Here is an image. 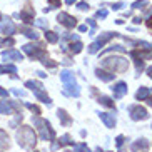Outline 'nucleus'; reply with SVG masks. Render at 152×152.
I'll return each instance as SVG.
<instances>
[{
  "instance_id": "nucleus-1",
  "label": "nucleus",
  "mask_w": 152,
  "mask_h": 152,
  "mask_svg": "<svg viewBox=\"0 0 152 152\" xmlns=\"http://www.w3.org/2000/svg\"><path fill=\"white\" fill-rule=\"evenodd\" d=\"M15 137H17V144L22 149H32L37 144L35 130L32 129V127H28V125H22L20 129H17Z\"/></svg>"
},
{
  "instance_id": "nucleus-2",
  "label": "nucleus",
  "mask_w": 152,
  "mask_h": 152,
  "mask_svg": "<svg viewBox=\"0 0 152 152\" xmlns=\"http://www.w3.org/2000/svg\"><path fill=\"white\" fill-rule=\"evenodd\" d=\"M32 124L37 129V132H39L42 140H54L55 139V130L52 129V125H50L49 121L35 115V117H32Z\"/></svg>"
},
{
  "instance_id": "nucleus-3",
  "label": "nucleus",
  "mask_w": 152,
  "mask_h": 152,
  "mask_svg": "<svg viewBox=\"0 0 152 152\" xmlns=\"http://www.w3.org/2000/svg\"><path fill=\"white\" fill-rule=\"evenodd\" d=\"M100 65L110 72H121L122 74V72H127V69H129V60L125 57H121V55H112V57L104 58Z\"/></svg>"
},
{
  "instance_id": "nucleus-4",
  "label": "nucleus",
  "mask_w": 152,
  "mask_h": 152,
  "mask_svg": "<svg viewBox=\"0 0 152 152\" xmlns=\"http://www.w3.org/2000/svg\"><path fill=\"white\" fill-rule=\"evenodd\" d=\"M22 50L32 58V60H42L44 57H47V54H45V45L39 44V42H37V44L22 45Z\"/></svg>"
},
{
  "instance_id": "nucleus-5",
  "label": "nucleus",
  "mask_w": 152,
  "mask_h": 152,
  "mask_svg": "<svg viewBox=\"0 0 152 152\" xmlns=\"http://www.w3.org/2000/svg\"><path fill=\"white\" fill-rule=\"evenodd\" d=\"M114 37H119V34H117V32H105V34H100V37H99L97 40L89 45V54H97L99 49L104 47V45L107 44L109 40H112Z\"/></svg>"
},
{
  "instance_id": "nucleus-6",
  "label": "nucleus",
  "mask_w": 152,
  "mask_h": 152,
  "mask_svg": "<svg viewBox=\"0 0 152 152\" xmlns=\"http://www.w3.org/2000/svg\"><path fill=\"white\" fill-rule=\"evenodd\" d=\"M127 112H129V115H130L132 121H145V119H149L147 110H145L142 105H139V104L129 105V107H127Z\"/></svg>"
},
{
  "instance_id": "nucleus-7",
  "label": "nucleus",
  "mask_w": 152,
  "mask_h": 152,
  "mask_svg": "<svg viewBox=\"0 0 152 152\" xmlns=\"http://www.w3.org/2000/svg\"><path fill=\"white\" fill-rule=\"evenodd\" d=\"M18 17L22 18L27 25H32V23H34V17H35V9L32 7V4L23 5V9L18 12Z\"/></svg>"
},
{
  "instance_id": "nucleus-8",
  "label": "nucleus",
  "mask_w": 152,
  "mask_h": 152,
  "mask_svg": "<svg viewBox=\"0 0 152 152\" xmlns=\"http://www.w3.org/2000/svg\"><path fill=\"white\" fill-rule=\"evenodd\" d=\"M15 32H17V25H15L9 17L2 18V22H0V34H2V35H7V37H12Z\"/></svg>"
},
{
  "instance_id": "nucleus-9",
  "label": "nucleus",
  "mask_w": 152,
  "mask_h": 152,
  "mask_svg": "<svg viewBox=\"0 0 152 152\" xmlns=\"http://www.w3.org/2000/svg\"><path fill=\"white\" fill-rule=\"evenodd\" d=\"M57 22L60 23V25H64V27H67V28L77 27V18L74 17V15L67 14V12H60V14L57 15Z\"/></svg>"
},
{
  "instance_id": "nucleus-10",
  "label": "nucleus",
  "mask_w": 152,
  "mask_h": 152,
  "mask_svg": "<svg viewBox=\"0 0 152 152\" xmlns=\"http://www.w3.org/2000/svg\"><path fill=\"white\" fill-rule=\"evenodd\" d=\"M127 90H129V87H127V84H125L124 80H119V82H115V84L112 85L114 99H122L125 94H127Z\"/></svg>"
},
{
  "instance_id": "nucleus-11",
  "label": "nucleus",
  "mask_w": 152,
  "mask_h": 152,
  "mask_svg": "<svg viewBox=\"0 0 152 152\" xmlns=\"http://www.w3.org/2000/svg\"><path fill=\"white\" fill-rule=\"evenodd\" d=\"M64 95H67V97H79L80 95V89H79V85L77 82H72V84H64Z\"/></svg>"
},
{
  "instance_id": "nucleus-12",
  "label": "nucleus",
  "mask_w": 152,
  "mask_h": 152,
  "mask_svg": "<svg viewBox=\"0 0 152 152\" xmlns=\"http://www.w3.org/2000/svg\"><path fill=\"white\" fill-rule=\"evenodd\" d=\"M97 115L100 117V121L105 124V127H109V129H114V127H115L117 119H115V115H114V114H107V112H97Z\"/></svg>"
},
{
  "instance_id": "nucleus-13",
  "label": "nucleus",
  "mask_w": 152,
  "mask_h": 152,
  "mask_svg": "<svg viewBox=\"0 0 152 152\" xmlns=\"http://www.w3.org/2000/svg\"><path fill=\"white\" fill-rule=\"evenodd\" d=\"M130 151L132 152H149V140L147 139H137L135 142H132Z\"/></svg>"
},
{
  "instance_id": "nucleus-14",
  "label": "nucleus",
  "mask_w": 152,
  "mask_h": 152,
  "mask_svg": "<svg viewBox=\"0 0 152 152\" xmlns=\"http://www.w3.org/2000/svg\"><path fill=\"white\" fill-rule=\"evenodd\" d=\"M115 75L117 74H114L110 70H105V69H95V77L100 79L102 82H112L115 79Z\"/></svg>"
},
{
  "instance_id": "nucleus-15",
  "label": "nucleus",
  "mask_w": 152,
  "mask_h": 152,
  "mask_svg": "<svg viewBox=\"0 0 152 152\" xmlns=\"http://www.w3.org/2000/svg\"><path fill=\"white\" fill-rule=\"evenodd\" d=\"M2 58L9 60V62H18V60H23V55L18 50H5V52H2Z\"/></svg>"
},
{
  "instance_id": "nucleus-16",
  "label": "nucleus",
  "mask_w": 152,
  "mask_h": 152,
  "mask_svg": "<svg viewBox=\"0 0 152 152\" xmlns=\"http://www.w3.org/2000/svg\"><path fill=\"white\" fill-rule=\"evenodd\" d=\"M130 57L134 58V62H135V69H137V74H140V72L145 69V62H144V58L140 57V54H139V50H132L130 52Z\"/></svg>"
},
{
  "instance_id": "nucleus-17",
  "label": "nucleus",
  "mask_w": 152,
  "mask_h": 152,
  "mask_svg": "<svg viewBox=\"0 0 152 152\" xmlns=\"http://www.w3.org/2000/svg\"><path fill=\"white\" fill-rule=\"evenodd\" d=\"M57 117H58V121H60V124H62L64 127H69V125H72V117L67 114V110L58 109V110H57Z\"/></svg>"
},
{
  "instance_id": "nucleus-18",
  "label": "nucleus",
  "mask_w": 152,
  "mask_h": 152,
  "mask_svg": "<svg viewBox=\"0 0 152 152\" xmlns=\"http://www.w3.org/2000/svg\"><path fill=\"white\" fill-rule=\"evenodd\" d=\"M2 74H12L14 79H17V67H15L14 64H4V65H0V75Z\"/></svg>"
},
{
  "instance_id": "nucleus-19",
  "label": "nucleus",
  "mask_w": 152,
  "mask_h": 152,
  "mask_svg": "<svg viewBox=\"0 0 152 152\" xmlns=\"http://www.w3.org/2000/svg\"><path fill=\"white\" fill-rule=\"evenodd\" d=\"M10 147V142H9V135L4 129H0V152L7 151Z\"/></svg>"
},
{
  "instance_id": "nucleus-20",
  "label": "nucleus",
  "mask_w": 152,
  "mask_h": 152,
  "mask_svg": "<svg viewBox=\"0 0 152 152\" xmlns=\"http://www.w3.org/2000/svg\"><path fill=\"white\" fill-rule=\"evenodd\" d=\"M97 102L100 104V105H105V107H109V109H114V110H115V102H114V99L107 97V95H99Z\"/></svg>"
},
{
  "instance_id": "nucleus-21",
  "label": "nucleus",
  "mask_w": 152,
  "mask_h": 152,
  "mask_svg": "<svg viewBox=\"0 0 152 152\" xmlns=\"http://www.w3.org/2000/svg\"><path fill=\"white\" fill-rule=\"evenodd\" d=\"M34 95H35L40 102H44V104H47V105H52V99L49 97V95L44 92V89H40V90H34Z\"/></svg>"
},
{
  "instance_id": "nucleus-22",
  "label": "nucleus",
  "mask_w": 152,
  "mask_h": 152,
  "mask_svg": "<svg viewBox=\"0 0 152 152\" xmlns=\"http://www.w3.org/2000/svg\"><path fill=\"white\" fill-rule=\"evenodd\" d=\"M20 32H22L27 39H32V40H37V39H39L37 30H34L32 27H25V25H23V27H20Z\"/></svg>"
},
{
  "instance_id": "nucleus-23",
  "label": "nucleus",
  "mask_w": 152,
  "mask_h": 152,
  "mask_svg": "<svg viewBox=\"0 0 152 152\" xmlns=\"http://www.w3.org/2000/svg\"><path fill=\"white\" fill-rule=\"evenodd\" d=\"M60 80H62V84H72V82H75V77L70 70H62L60 72Z\"/></svg>"
},
{
  "instance_id": "nucleus-24",
  "label": "nucleus",
  "mask_w": 152,
  "mask_h": 152,
  "mask_svg": "<svg viewBox=\"0 0 152 152\" xmlns=\"http://www.w3.org/2000/svg\"><path fill=\"white\" fill-rule=\"evenodd\" d=\"M57 144H58V147H64V145H72L74 147L75 145V142L72 140V137L69 134H64L60 139H57Z\"/></svg>"
},
{
  "instance_id": "nucleus-25",
  "label": "nucleus",
  "mask_w": 152,
  "mask_h": 152,
  "mask_svg": "<svg viewBox=\"0 0 152 152\" xmlns=\"http://www.w3.org/2000/svg\"><path fill=\"white\" fill-rule=\"evenodd\" d=\"M67 47H69L67 50H70V54H80L82 49H84V44L80 40H75V42H72L70 45H67Z\"/></svg>"
},
{
  "instance_id": "nucleus-26",
  "label": "nucleus",
  "mask_w": 152,
  "mask_h": 152,
  "mask_svg": "<svg viewBox=\"0 0 152 152\" xmlns=\"http://www.w3.org/2000/svg\"><path fill=\"white\" fill-rule=\"evenodd\" d=\"M149 95H151V89H149V87H140V89L135 92V99H137V100H145Z\"/></svg>"
},
{
  "instance_id": "nucleus-27",
  "label": "nucleus",
  "mask_w": 152,
  "mask_h": 152,
  "mask_svg": "<svg viewBox=\"0 0 152 152\" xmlns=\"http://www.w3.org/2000/svg\"><path fill=\"white\" fill-rule=\"evenodd\" d=\"M45 40L49 44H57L58 42V34L57 32H52V30H45Z\"/></svg>"
},
{
  "instance_id": "nucleus-28",
  "label": "nucleus",
  "mask_w": 152,
  "mask_h": 152,
  "mask_svg": "<svg viewBox=\"0 0 152 152\" xmlns=\"http://www.w3.org/2000/svg\"><path fill=\"white\" fill-rule=\"evenodd\" d=\"M25 87H27V89H30L32 92H34V90L44 89V85H42L39 80H27V82H25Z\"/></svg>"
},
{
  "instance_id": "nucleus-29",
  "label": "nucleus",
  "mask_w": 152,
  "mask_h": 152,
  "mask_svg": "<svg viewBox=\"0 0 152 152\" xmlns=\"http://www.w3.org/2000/svg\"><path fill=\"white\" fill-rule=\"evenodd\" d=\"M109 52H125V47H122V45H110L107 49H104L102 52H100V55H105V54H109Z\"/></svg>"
},
{
  "instance_id": "nucleus-30",
  "label": "nucleus",
  "mask_w": 152,
  "mask_h": 152,
  "mask_svg": "<svg viewBox=\"0 0 152 152\" xmlns=\"http://www.w3.org/2000/svg\"><path fill=\"white\" fill-rule=\"evenodd\" d=\"M40 62L44 64V65H45L47 69H55V67L58 65V64L55 62V60H52V58H49V57H44V58L40 60Z\"/></svg>"
},
{
  "instance_id": "nucleus-31",
  "label": "nucleus",
  "mask_w": 152,
  "mask_h": 152,
  "mask_svg": "<svg viewBox=\"0 0 152 152\" xmlns=\"http://www.w3.org/2000/svg\"><path fill=\"white\" fill-rule=\"evenodd\" d=\"M14 44H15V40L12 39V37H7V35H5L4 39H0V47H12Z\"/></svg>"
},
{
  "instance_id": "nucleus-32",
  "label": "nucleus",
  "mask_w": 152,
  "mask_h": 152,
  "mask_svg": "<svg viewBox=\"0 0 152 152\" xmlns=\"http://www.w3.org/2000/svg\"><path fill=\"white\" fill-rule=\"evenodd\" d=\"M0 114H14V110L9 105V102H2L0 100Z\"/></svg>"
},
{
  "instance_id": "nucleus-33",
  "label": "nucleus",
  "mask_w": 152,
  "mask_h": 152,
  "mask_svg": "<svg viewBox=\"0 0 152 152\" xmlns=\"http://www.w3.org/2000/svg\"><path fill=\"white\" fill-rule=\"evenodd\" d=\"M25 107H27V109H28V110H30V112H34V114H35V115H40V114H42L40 107H39V105H35V104L25 102Z\"/></svg>"
},
{
  "instance_id": "nucleus-34",
  "label": "nucleus",
  "mask_w": 152,
  "mask_h": 152,
  "mask_svg": "<svg viewBox=\"0 0 152 152\" xmlns=\"http://www.w3.org/2000/svg\"><path fill=\"white\" fill-rule=\"evenodd\" d=\"M22 121H23V115H22V112H20V114H17V115H15V119H14V121H10V127H14V129H17V125L20 124Z\"/></svg>"
},
{
  "instance_id": "nucleus-35",
  "label": "nucleus",
  "mask_w": 152,
  "mask_h": 152,
  "mask_svg": "<svg viewBox=\"0 0 152 152\" xmlns=\"http://www.w3.org/2000/svg\"><path fill=\"white\" fill-rule=\"evenodd\" d=\"M147 5H149L147 0H135L134 4H132V9H135V10H137V9H144V7H147Z\"/></svg>"
},
{
  "instance_id": "nucleus-36",
  "label": "nucleus",
  "mask_w": 152,
  "mask_h": 152,
  "mask_svg": "<svg viewBox=\"0 0 152 152\" xmlns=\"http://www.w3.org/2000/svg\"><path fill=\"white\" fill-rule=\"evenodd\" d=\"M87 23L90 25V34H89V35H95V28H97L95 20H94V18H87Z\"/></svg>"
},
{
  "instance_id": "nucleus-37",
  "label": "nucleus",
  "mask_w": 152,
  "mask_h": 152,
  "mask_svg": "<svg viewBox=\"0 0 152 152\" xmlns=\"http://www.w3.org/2000/svg\"><path fill=\"white\" fill-rule=\"evenodd\" d=\"M62 40H79V35L77 34H62Z\"/></svg>"
},
{
  "instance_id": "nucleus-38",
  "label": "nucleus",
  "mask_w": 152,
  "mask_h": 152,
  "mask_svg": "<svg viewBox=\"0 0 152 152\" xmlns=\"http://www.w3.org/2000/svg\"><path fill=\"white\" fill-rule=\"evenodd\" d=\"M74 149H75V152H90L89 147H87V144H75Z\"/></svg>"
},
{
  "instance_id": "nucleus-39",
  "label": "nucleus",
  "mask_w": 152,
  "mask_h": 152,
  "mask_svg": "<svg viewBox=\"0 0 152 152\" xmlns=\"http://www.w3.org/2000/svg\"><path fill=\"white\" fill-rule=\"evenodd\" d=\"M34 22H35L37 27H42V28H45V30H47V27H49V22L44 20V18H39V20H34Z\"/></svg>"
},
{
  "instance_id": "nucleus-40",
  "label": "nucleus",
  "mask_w": 152,
  "mask_h": 152,
  "mask_svg": "<svg viewBox=\"0 0 152 152\" xmlns=\"http://www.w3.org/2000/svg\"><path fill=\"white\" fill-rule=\"evenodd\" d=\"M77 9H79V10H89L90 5L87 4L85 0H82V2H79V4H77Z\"/></svg>"
},
{
  "instance_id": "nucleus-41",
  "label": "nucleus",
  "mask_w": 152,
  "mask_h": 152,
  "mask_svg": "<svg viewBox=\"0 0 152 152\" xmlns=\"http://www.w3.org/2000/svg\"><path fill=\"white\" fill-rule=\"evenodd\" d=\"M124 142H125V137H124V135H117V137H115V145H117L119 149L124 145Z\"/></svg>"
},
{
  "instance_id": "nucleus-42",
  "label": "nucleus",
  "mask_w": 152,
  "mask_h": 152,
  "mask_svg": "<svg viewBox=\"0 0 152 152\" xmlns=\"http://www.w3.org/2000/svg\"><path fill=\"white\" fill-rule=\"evenodd\" d=\"M12 94H14V95H17V97H25V90L14 89V90H12Z\"/></svg>"
},
{
  "instance_id": "nucleus-43",
  "label": "nucleus",
  "mask_w": 152,
  "mask_h": 152,
  "mask_svg": "<svg viewBox=\"0 0 152 152\" xmlns=\"http://www.w3.org/2000/svg\"><path fill=\"white\" fill-rule=\"evenodd\" d=\"M49 2H50V7H52V9L60 7V0H49Z\"/></svg>"
},
{
  "instance_id": "nucleus-44",
  "label": "nucleus",
  "mask_w": 152,
  "mask_h": 152,
  "mask_svg": "<svg viewBox=\"0 0 152 152\" xmlns=\"http://www.w3.org/2000/svg\"><path fill=\"white\" fill-rule=\"evenodd\" d=\"M107 17V10H99L97 12V18H105Z\"/></svg>"
},
{
  "instance_id": "nucleus-45",
  "label": "nucleus",
  "mask_w": 152,
  "mask_h": 152,
  "mask_svg": "<svg viewBox=\"0 0 152 152\" xmlns=\"http://www.w3.org/2000/svg\"><path fill=\"white\" fill-rule=\"evenodd\" d=\"M122 7H124V4H121V2H117V4L112 5V9H114V10H121Z\"/></svg>"
},
{
  "instance_id": "nucleus-46",
  "label": "nucleus",
  "mask_w": 152,
  "mask_h": 152,
  "mask_svg": "<svg viewBox=\"0 0 152 152\" xmlns=\"http://www.w3.org/2000/svg\"><path fill=\"white\" fill-rule=\"evenodd\" d=\"M7 95H9V92H7L5 89H2V87H0V97H7Z\"/></svg>"
},
{
  "instance_id": "nucleus-47",
  "label": "nucleus",
  "mask_w": 152,
  "mask_h": 152,
  "mask_svg": "<svg viewBox=\"0 0 152 152\" xmlns=\"http://www.w3.org/2000/svg\"><path fill=\"white\" fill-rule=\"evenodd\" d=\"M62 64H64V65H70V64H72V60H70V58H64V60H62Z\"/></svg>"
},
{
  "instance_id": "nucleus-48",
  "label": "nucleus",
  "mask_w": 152,
  "mask_h": 152,
  "mask_svg": "<svg viewBox=\"0 0 152 152\" xmlns=\"http://www.w3.org/2000/svg\"><path fill=\"white\" fill-rule=\"evenodd\" d=\"M35 74H37V75H39V77H40V79H44V77L47 75V74H44V72H42V70H37Z\"/></svg>"
},
{
  "instance_id": "nucleus-49",
  "label": "nucleus",
  "mask_w": 152,
  "mask_h": 152,
  "mask_svg": "<svg viewBox=\"0 0 152 152\" xmlns=\"http://www.w3.org/2000/svg\"><path fill=\"white\" fill-rule=\"evenodd\" d=\"M79 32H87V25H79Z\"/></svg>"
},
{
  "instance_id": "nucleus-50",
  "label": "nucleus",
  "mask_w": 152,
  "mask_h": 152,
  "mask_svg": "<svg viewBox=\"0 0 152 152\" xmlns=\"http://www.w3.org/2000/svg\"><path fill=\"white\" fill-rule=\"evenodd\" d=\"M132 22H134V23H140V22H142V18H140V17H134Z\"/></svg>"
},
{
  "instance_id": "nucleus-51",
  "label": "nucleus",
  "mask_w": 152,
  "mask_h": 152,
  "mask_svg": "<svg viewBox=\"0 0 152 152\" xmlns=\"http://www.w3.org/2000/svg\"><path fill=\"white\" fill-rule=\"evenodd\" d=\"M145 102H147V105H151V107H152V97H151V95L145 99Z\"/></svg>"
},
{
  "instance_id": "nucleus-52",
  "label": "nucleus",
  "mask_w": 152,
  "mask_h": 152,
  "mask_svg": "<svg viewBox=\"0 0 152 152\" xmlns=\"http://www.w3.org/2000/svg\"><path fill=\"white\" fill-rule=\"evenodd\" d=\"M147 75L152 79V67H147Z\"/></svg>"
},
{
  "instance_id": "nucleus-53",
  "label": "nucleus",
  "mask_w": 152,
  "mask_h": 152,
  "mask_svg": "<svg viewBox=\"0 0 152 152\" xmlns=\"http://www.w3.org/2000/svg\"><path fill=\"white\" fill-rule=\"evenodd\" d=\"M65 4H67V5H74V4H75V0H65Z\"/></svg>"
},
{
  "instance_id": "nucleus-54",
  "label": "nucleus",
  "mask_w": 152,
  "mask_h": 152,
  "mask_svg": "<svg viewBox=\"0 0 152 152\" xmlns=\"http://www.w3.org/2000/svg\"><path fill=\"white\" fill-rule=\"evenodd\" d=\"M147 27H149V28H152V17L147 20Z\"/></svg>"
},
{
  "instance_id": "nucleus-55",
  "label": "nucleus",
  "mask_w": 152,
  "mask_h": 152,
  "mask_svg": "<svg viewBox=\"0 0 152 152\" xmlns=\"http://www.w3.org/2000/svg\"><path fill=\"white\" fill-rule=\"evenodd\" d=\"M151 14H152V9H149L147 12H145V17H149V15H151Z\"/></svg>"
},
{
  "instance_id": "nucleus-56",
  "label": "nucleus",
  "mask_w": 152,
  "mask_h": 152,
  "mask_svg": "<svg viewBox=\"0 0 152 152\" xmlns=\"http://www.w3.org/2000/svg\"><path fill=\"white\" fill-rule=\"evenodd\" d=\"M95 152H104V151H102L100 147H97V149H95Z\"/></svg>"
},
{
  "instance_id": "nucleus-57",
  "label": "nucleus",
  "mask_w": 152,
  "mask_h": 152,
  "mask_svg": "<svg viewBox=\"0 0 152 152\" xmlns=\"http://www.w3.org/2000/svg\"><path fill=\"white\" fill-rule=\"evenodd\" d=\"M0 20H2V14H0Z\"/></svg>"
},
{
  "instance_id": "nucleus-58",
  "label": "nucleus",
  "mask_w": 152,
  "mask_h": 152,
  "mask_svg": "<svg viewBox=\"0 0 152 152\" xmlns=\"http://www.w3.org/2000/svg\"><path fill=\"white\" fill-rule=\"evenodd\" d=\"M34 152H39V151H34Z\"/></svg>"
},
{
  "instance_id": "nucleus-59",
  "label": "nucleus",
  "mask_w": 152,
  "mask_h": 152,
  "mask_svg": "<svg viewBox=\"0 0 152 152\" xmlns=\"http://www.w3.org/2000/svg\"><path fill=\"white\" fill-rule=\"evenodd\" d=\"M151 127H152V125H151Z\"/></svg>"
}]
</instances>
